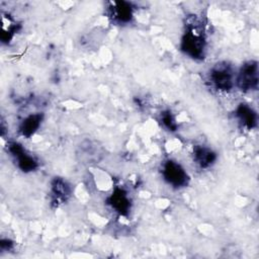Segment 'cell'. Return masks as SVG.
Listing matches in <instances>:
<instances>
[{
  "instance_id": "cell-6",
  "label": "cell",
  "mask_w": 259,
  "mask_h": 259,
  "mask_svg": "<svg viewBox=\"0 0 259 259\" xmlns=\"http://www.w3.org/2000/svg\"><path fill=\"white\" fill-rule=\"evenodd\" d=\"M109 14L113 21L117 23H127L133 18V7L124 1L111 2L109 6Z\"/></svg>"
},
{
  "instance_id": "cell-10",
  "label": "cell",
  "mask_w": 259,
  "mask_h": 259,
  "mask_svg": "<svg viewBox=\"0 0 259 259\" xmlns=\"http://www.w3.org/2000/svg\"><path fill=\"white\" fill-rule=\"evenodd\" d=\"M51 193H52L53 200L55 202L61 203V202H64L69 197L71 193V189L65 180L61 178H56L52 182Z\"/></svg>"
},
{
  "instance_id": "cell-9",
  "label": "cell",
  "mask_w": 259,
  "mask_h": 259,
  "mask_svg": "<svg viewBox=\"0 0 259 259\" xmlns=\"http://www.w3.org/2000/svg\"><path fill=\"white\" fill-rule=\"evenodd\" d=\"M236 117L242 126L247 130H252L257 125V114L255 110L248 104H240L236 109Z\"/></svg>"
},
{
  "instance_id": "cell-1",
  "label": "cell",
  "mask_w": 259,
  "mask_h": 259,
  "mask_svg": "<svg viewBox=\"0 0 259 259\" xmlns=\"http://www.w3.org/2000/svg\"><path fill=\"white\" fill-rule=\"evenodd\" d=\"M181 50L192 59L200 60L204 58L205 40L203 29L197 21L188 23L181 39Z\"/></svg>"
},
{
  "instance_id": "cell-3",
  "label": "cell",
  "mask_w": 259,
  "mask_h": 259,
  "mask_svg": "<svg viewBox=\"0 0 259 259\" xmlns=\"http://www.w3.org/2000/svg\"><path fill=\"white\" fill-rule=\"evenodd\" d=\"M163 179L172 187L179 188L187 185L189 177L185 169L176 161L167 160L162 164Z\"/></svg>"
},
{
  "instance_id": "cell-11",
  "label": "cell",
  "mask_w": 259,
  "mask_h": 259,
  "mask_svg": "<svg viewBox=\"0 0 259 259\" xmlns=\"http://www.w3.org/2000/svg\"><path fill=\"white\" fill-rule=\"evenodd\" d=\"M41 119H42V116L40 113H33V114L26 116L22 120V122L19 126L21 135L26 138H29L30 136H32L39 127Z\"/></svg>"
},
{
  "instance_id": "cell-12",
  "label": "cell",
  "mask_w": 259,
  "mask_h": 259,
  "mask_svg": "<svg viewBox=\"0 0 259 259\" xmlns=\"http://www.w3.org/2000/svg\"><path fill=\"white\" fill-rule=\"evenodd\" d=\"M79 155L81 156L82 160H84L88 163L97 162L101 158V153H100L99 147L90 141L83 143L80 146V154Z\"/></svg>"
},
{
  "instance_id": "cell-13",
  "label": "cell",
  "mask_w": 259,
  "mask_h": 259,
  "mask_svg": "<svg viewBox=\"0 0 259 259\" xmlns=\"http://www.w3.org/2000/svg\"><path fill=\"white\" fill-rule=\"evenodd\" d=\"M161 120H162V123L164 124V126H165L168 131H171V132L176 131V128H177V122H176L175 117H174L173 114L171 113V111H169V110L163 111V112L161 113Z\"/></svg>"
},
{
  "instance_id": "cell-7",
  "label": "cell",
  "mask_w": 259,
  "mask_h": 259,
  "mask_svg": "<svg viewBox=\"0 0 259 259\" xmlns=\"http://www.w3.org/2000/svg\"><path fill=\"white\" fill-rule=\"evenodd\" d=\"M108 203L119 214L126 215L131 209V199L126 191L120 188H116L108 199Z\"/></svg>"
},
{
  "instance_id": "cell-5",
  "label": "cell",
  "mask_w": 259,
  "mask_h": 259,
  "mask_svg": "<svg viewBox=\"0 0 259 259\" xmlns=\"http://www.w3.org/2000/svg\"><path fill=\"white\" fill-rule=\"evenodd\" d=\"M8 150L17 163V167L23 172H31L37 168V161L29 155L19 143L9 144Z\"/></svg>"
},
{
  "instance_id": "cell-2",
  "label": "cell",
  "mask_w": 259,
  "mask_h": 259,
  "mask_svg": "<svg viewBox=\"0 0 259 259\" xmlns=\"http://www.w3.org/2000/svg\"><path fill=\"white\" fill-rule=\"evenodd\" d=\"M209 80L211 85L220 91L231 90L236 81V76L231 65L223 62L214 65L209 71Z\"/></svg>"
},
{
  "instance_id": "cell-4",
  "label": "cell",
  "mask_w": 259,
  "mask_h": 259,
  "mask_svg": "<svg viewBox=\"0 0 259 259\" xmlns=\"http://www.w3.org/2000/svg\"><path fill=\"white\" fill-rule=\"evenodd\" d=\"M235 83L243 91L256 90L258 86V64L255 61L246 62L236 76Z\"/></svg>"
},
{
  "instance_id": "cell-8",
  "label": "cell",
  "mask_w": 259,
  "mask_h": 259,
  "mask_svg": "<svg viewBox=\"0 0 259 259\" xmlns=\"http://www.w3.org/2000/svg\"><path fill=\"white\" fill-rule=\"evenodd\" d=\"M193 159L200 168H208L215 162L217 155L210 148L198 145L193 148Z\"/></svg>"
}]
</instances>
